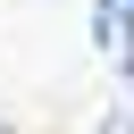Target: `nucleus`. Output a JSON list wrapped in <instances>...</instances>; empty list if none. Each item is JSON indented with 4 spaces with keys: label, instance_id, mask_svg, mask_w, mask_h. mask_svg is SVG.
Returning <instances> with one entry per match:
<instances>
[{
    "label": "nucleus",
    "instance_id": "nucleus-1",
    "mask_svg": "<svg viewBox=\"0 0 134 134\" xmlns=\"http://www.w3.org/2000/svg\"><path fill=\"white\" fill-rule=\"evenodd\" d=\"M92 50H100V67L134 75V0H92Z\"/></svg>",
    "mask_w": 134,
    "mask_h": 134
},
{
    "label": "nucleus",
    "instance_id": "nucleus-2",
    "mask_svg": "<svg viewBox=\"0 0 134 134\" xmlns=\"http://www.w3.org/2000/svg\"><path fill=\"white\" fill-rule=\"evenodd\" d=\"M100 134H134V92H126V100H117V109L100 117Z\"/></svg>",
    "mask_w": 134,
    "mask_h": 134
}]
</instances>
